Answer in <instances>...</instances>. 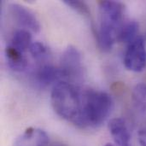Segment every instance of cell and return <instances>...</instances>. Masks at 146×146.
<instances>
[{"instance_id": "cell-6", "label": "cell", "mask_w": 146, "mask_h": 146, "mask_svg": "<svg viewBox=\"0 0 146 146\" xmlns=\"http://www.w3.org/2000/svg\"><path fill=\"white\" fill-rule=\"evenodd\" d=\"M9 8L12 17L17 24L33 32H39L41 28L40 23L30 9L18 3H11Z\"/></svg>"}, {"instance_id": "cell-8", "label": "cell", "mask_w": 146, "mask_h": 146, "mask_svg": "<svg viewBox=\"0 0 146 146\" xmlns=\"http://www.w3.org/2000/svg\"><path fill=\"white\" fill-rule=\"evenodd\" d=\"M64 79L61 68L50 64L42 65L35 73V80L41 86H48L52 83H58Z\"/></svg>"}, {"instance_id": "cell-1", "label": "cell", "mask_w": 146, "mask_h": 146, "mask_svg": "<svg viewBox=\"0 0 146 146\" xmlns=\"http://www.w3.org/2000/svg\"><path fill=\"white\" fill-rule=\"evenodd\" d=\"M113 100L104 92L93 89L81 90V108L76 127L86 129L100 127L110 115Z\"/></svg>"}, {"instance_id": "cell-16", "label": "cell", "mask_w": 146, "mask_h": 146, "mask_svg": "<svg viewBox=\"0 0 146 146\" xmlns=\"http://www.w3.org/2000/svg\"><path fill=\"white\" fill-rule=\"evenodd\" d=\"M138 140L140 146H146V127H142L139 130Z\"/></svg>"}, {"instance_id": "cell-9", "label": "cell", "mask_w": 146, "mask_h": 146, "mask_svg": "<svg viewBox=\"0 0 146 146\" xmlns=\"http://www.w3.org/2000/svg\"><path fill=\"white\" fill-rule=\"evenodd\" d=\"M109 130L117 145L126 146L130 145L131 133L124 119H111L109 122Z\"/></svg>"}, {"instance_id": "cell-17", "label": "cell", "mask_w": 146, "mask_h": 146, "mask_svg": "<svg viewBox=\"0 0 146 146\" xmlns=\"http://www.w3.org/2000/svg\"><path fill=\"white\" fill-rule=\"evenodd\" d=\"M104 146H115L114 145H112V144H107V145H105Z\"/></svg>"}, {"instance_id": "cell-7", "label": "cell", "mask_w": 146, "mask_h": 146, "mask_svg": "<svg viewBox=\"0 0 146 146\" xmlns=\"http://www.w3.org/2000/svg\"><path fill=\"white\" fill-rule=\"evenodd\" d=\"M47 133L38 128L29 127L15 141V146H48Z\"/></svg>"}, {"instance_id": "cell-14", "label": "cell", "mask_w": 146, "mask_h": 146, "mask_svg": "<svg viewBox=\"0 0 146 146\" xmlns=\"http://www.w3.org/2000/svg\"><path fill=\"white\" fill-rule=\"evenodd\" d=\"M29 51L31 55L37 60H41L47 55V48L44 46V44L38 41L33 42L31 44Z\"/></svg>"}, {"instance_id": "cell-11", "label": "cell", "mask_w": 146, "mask_h": 146, "mask_svg": "<svg viewBox=\"0 0 146 146\" xmlns=\"http://www.w3.org/2000/svg\"><path fill=\"white\" fill-rule=\"evenodd\" d=\"M139 25L134 20L126 21L125 22L123 21L118 31L117 40L122 43H127L128 44L137 37H139Z\"/></svg>"}, {"instance_id": "cell-15", "label": "cell", "mask_w": 146, "mask_h": 146, "mask_svg": "<svg viewBox=\"0 0 146 146\" xmlns=\"http://www.w3.org/2000/svg\"><path fill=\"white\" fill-rule=\"evenodd\" d=\"M64 3L68 6H69L72 9L78 11L79 13H80V14H82V15H84L86 16L91 17V13H90L89 8L86 5V3H85L84 2L76 1V0H64Z\"/></svg>"}, {"instance_id": "cell-19", "label": "cell", "mask_w": 146, "mask_h": 146, "mask_svg": "<svg viewBox=\"0 0 146 146\" xmlns=\"http://www.w3.org/2000/svg\"><path fill=\"white\" fill-rule=\"evenodd\" d=\"M126 146H130V145H126Z\"/></svg>"}, {"instance_id": "cell-3", "label": "cell", "mask_w": 146, "mask_h": 146, "mask_svg": "<svg viewBox=\"0 0 146 146\" xmlns=\"http://www.w3.org/2000/svg\"><path fill=\"white\" fill-rule=\"evenodd\" d=\"M125 67L133 72L140 73L146 68V44L143 37L139 36L127 44L124 55Z\"/></svg>"}, {"instance_id": "cell-5", "label": "cell", "mask_w": 146, "mask_h": 146, "mask_svg": "<svg viewBox=\"0 0 146 146\" xmlns=\"http://www.w3.org/2000/svg\"><path fill=\"white\" fill-rule=\"evenodd\" d=\"M100 9V22L110 24L112 26L121 27L123 23V17L125 14V5L117 1H99Z\"/></svg>"}, {"instance_id": "cell-12", "label": "cell", "mask_w": 146, "mask_h": 146, "mask_svg": "<svg viewBox=\"0 0 146 146\" xmlns=\"http://www.w3.org/2000/svg\"><path fill=\"white\" fill-rule=\"evenodd\" d=\"M32 44V35L29 31L27 29H18L13 33L9 45L23 53L30 48Z\"/></svg>"}, {"instance_id": "cell-10", "label": "cell", "mask_w": 146, "mask_h": 146, "mask_svg": "<svg viewBox=\"0 0 146 146\" xmlns=\"http://www.w3.org/2000/svg\"><path fill=\"white\" fill-rule=\"evenodd\" d=\"M5 56L9 67L15 72H22L27 68V60L23 53L16 50L11 45H8L5 49Z\"/></svg>"}, {"instance_id": "cell-13", "label": "cell", "mask_w": 146, "mask_h": 146, "mask_svg": "<svg viewBox=\"0 0 146 146\" xmlns=\"http://www.w3.org/2000/svg\"><path fill=\"white\" fill-rule=\"evenodd\" d=\"M132 101L133 106L141 113H146V84H137L132 93Z\"/></svg>"}, {"instance_id": "cell-4", "label": "cell", "mask_w": 146, "mask_h": 146, "mask_svg": "<svg viewBox=\"0 0 146 146\" xmlns=\"http://www.w3.org/2000/svg\"><path fill=\"white\" fill-rule=\"evenodd\" d=\"M81 55L73 45H68L60 59V68L64 79L78 80L82 76Z\"/></svg>"}, {"instance_id": "cell-2", "label": "cell", "mask_w": 146, "mask_h": 146, "mask_svg": "<svg viewBox=\"0 0 146 146\" xmlns=\"http://www.w3.org/2000/svg\"><path fill=\"white\" fill-rule=\"evenodd\" d=\"M81 90L77 86L62 80L53 86L50 103L54 111L62 119L76 124L81 108Z\"/></svg>"}, {"instance_id": "cell-18", "label": "cell", "mask_w": 146, "mask_h": 146, "mask_svg": "<svg viewBox=\"0 0 146 146\" xmlns=\"http://www.w3.org/2000/svg\"><path fill=\"white\" fill-rule=\"evenodd\" d=\"M52 146H64V145H53Z\"/></svg>"}]
</instances>
